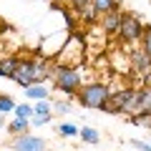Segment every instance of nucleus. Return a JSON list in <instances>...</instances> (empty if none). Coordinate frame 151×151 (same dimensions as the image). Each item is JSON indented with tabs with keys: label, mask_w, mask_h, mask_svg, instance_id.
<instances>
[{
	"label": "nucleus",
	"mask_w": 151,
	"mask_h": 151,
	"mask_svg": "<svg viewBox=\"0 0 151 151\" xmlns=\"http://www.w3.org/2000/svg\"><path fill=\"white\" fill-rule=\"evenodd\" d=\"M50 83H53L55 91H60L65 98L73 101L76 93L83 88V76H81V68H63L53 60V73H50Z\"/></svg>",
	"instance_id": "1"
},
{
	"label": "nucleus",
	"mask_w": 151,
	"mask_h": 151,
	"mask_svg": "<svg viewBox=\"0 0 151 151\" xmlns=\"http://www.w3.org/2000/svg\"><path fill=\"white\" fill-rule=\"evenodd\" d=\"M108 98H111V88L103 81H91L76 93V101L81 103L83 108H101Z\"/></svg>",
	"instance_id": "2"
},
{
	"label": "nucleus",
	"mask_w": 151,
	"mask_h": 151,
	"mask_svg": "<svg viewBox=\"0 0 151 151\" xmlns=\"http://www.w3.org/2000/svg\"><path fill=\"white\" fill-rule=\"evenodd\" d=\"M83 60H86V45H83V38L70 35L68 43L63 45V50L58 53L55 63L63 65V68H81Z\"/></svg>",
	"instance_id": "3"
},
{
	"label": "nucleus",
	"mask_w": 151,
	"mask_h": 151,
	"mask_svg": "<svg viewBox=\"0 0 151 151\" xmlns=\"http://www.w3.org/2000/svg\"><path fill=\"white\" fill-rule=\"evenodd\" d=\"M144 28H146V23L141 20L136 13H124V18H121V28H119L121 45H136V43H141Z\"/></svg>",
	"instance_id": "4"
},
{
	"label": "nucleus",
	"mask_w": 151,
	"mask_h": 151,
	"mask_svg": "<svg viewBox=\"0 0 151 151\" xmlns=\"http://www.w3.org/2000/svg\"><path fill=\"white\" fill-rule=\"evenodd\" d=\"M13 151H48V144L40 136L25 134V136H15L13 139Z\"/></svg>",
	"instance_id": "5"
},
{
	"label": "nucleus",
	"mask_w": 151,
	"mask_h": 151,
	"mask_svg": "<svg viewBox=\"0 0 151 151\" xmlns=\"http://www.w3.org/2000/svg\"><path fill=\"white\" fill-rule=\"evenodd\" d=\"M121 18H124V10H113V13H106V15L98 18V30L103 33L106 38L111 35H119V28H121Z\"/></svg>",
	"instance_id": "6"
},
{
	"label": "nucleus",
	"mask_w": 151,
	"mask_h": 151,
	"mask_svg": "<svg viewBox=\"0 0 151 151\" xmlns=\"http://www.w3.org/2000/svg\"><path fill=\"white\" fill-rule=\"evenodd\" d=\"M13 81H15L23 91H25L28 86L35 83V76H33V58H20L18 70H15V76H13Z\"/></svg>",
	"instance_id": "7"
},
{
	"label": "nucleus",
	"mask_w": 151,
	"mask_h": 151,
	"mask_svg": "<svg viewBox=\"0 0 151 151\" xmlns=\"http://www.w3.org/2000/svg\"><path fill=\"white\" fill-rule=\"evenodd\" d=\"M144 111V88H129L124 101V113L126 116H136Z\"/></svg>",
	"instance_id": "8"
},
{
	"label": "nucleus",
	"mask_w": 151,
	"mask_h": 151,
	"mask_svg": "<svg viewBox=\"0 0 151 151\" xmlns=\"http://www.w3.org/2000/svg\"><path fill=\"white\" fill-rule=\"evenodd\" d=\"M129 60H131V70H136L139 76L151 73V58L144 53V50H141V45L129 50Z\"/></svg>",
	"instance_id": "9"
},
{
	"label": "nucleus",
	"mask_w": 151,
	"mask_h": 151,
	"mask_svg": "<svg viewBox=\"0 0 151 151\" xmlns=\"http://www.w3.org/2000/svg\"><path fill=\"white\" fill-rule=\"evenodd\" d=\"M25 98H30V101H50V86L33 83V86L25 88Z\"/></svg>",
	"instance_id": "10"
},
{
	"label": "nucleus",
	"mask_w": 151,
	"mask_h": 151,
	"mask_svg": "<svg viewBox=\"0 0 151 151\" xmlns=\"http://www.w3.org/2000/svg\"><path fill=\"white\" fill-rule=\"evenodd\" d=\"M20 63V55H5L0 58V78H13Z\"/></svg>",
	"instance_id": "11"
},
{
	"label": "nucleus",
	"mask_w": 151,
	"mask_h": 151,
	"mask_svg": "<svg viewBox=\"0 0 151 151\" xmlns=\"http://www.w3.org/2000/svg\"><path fill=\"white\" fill-rule=\"evenodd\" d=\"M111 63H113V68L119 70V73H131V60H129V55H126V48L124 50H113Z\"/></svg>",
	"instance_id": "12"
},
{
	"label": "nucleus",
	"mask_w": 151,
	"mask_h": 151,
	"mask_svg": "<svg viewBox=\"0 0 151 151\" xmlns=\"http://www.w3.org/2000/svg\"><path fill=\"white\" fill-rule=\"evenodd\" d=\"M5 129H8V134L15 139V136H25V134H30L33 126H30V121H28V119H13L10 124L5 126Z\"/></svg>",
	"instance_id": "13"
},
{
	"label": "nucleus",
	"mask_w": 151,
	"mask_h": 151,
	"mask_svg": "<svg viewBox=\"0 0 151 151\" xmlns=\"http://www.w3.org/2000/svg\"><path fill=\"white\" fill-rule=\"evenodd\" d=\"M76 13H78V18H81L86 25H98V18H101V15L96 13V8H93L91 3H88L86 8H81V10H76Z\"/></svg>",
	"instance_id": "14"
},
{
	"label": "nucleus",
	"mask_w": 151,
	"mask_h": 151,
	"mask_svg": "<svg viewBox=\"0 0 151 151\" xmlns=\"http://www.w3.org/2000/svg\"><path fill=\"white\" fill-rule=\"evenodd\" d=\"M91 5L96 8L98 15H106V13L119 10V0H91Z\"/></svg>",
	"instance_id": "15"
},
{
	"label": "nucleus",
	"mask_w": 151,
	"mask_h": 151,
	"mask_svg": "<svg viewBox=\"0 0 151 151\" xmlns=\"http://www.w3.org/2000/svg\"><path fill=\"white\" fill-rule=\"evenodd\" d=\"M83 139V144H91V146H96L98 141H101V134H98L93 126H81V134H78Z\"/></svg>",
	"instance_id": "16"
},
{
	"label": "nucleus",
	"mask_w": 151,
	"mask_h": 151,
	"mask_svg": "<svg viewBox=\"0 0 151 151\" xmlns=\"http://www.w3.org/2000/svg\"><path fill=\"white\" fill-rule=\"evenodd\" d=\"M33 111H35V116H48V119H53V101H35L33 103Z\"/></svg>",
	"instance_id": "17"
},
{
	"label": "nucleus",
	"mask_w": 151,
	"mask_h": 151,
	"mask_svg": "<svg viewBox=\"0 0 151 151\" xmlns=\"http://www.w3.org/2000/svg\"><path fill=\"white\" fill-rule=\"evenodd\" d=\"M129 121L134 126H141V129H151V113L149 111H141L136 116H129Z\"/></svg>",
	"instance_id": "18"
},
{
	"label": "nucleus",
	"mask_w": 151,
	"mask_h": 151,
	"mask_svg": "<svg viewBox=\"0 0 151 151\" xmlns=\"http://www.w3.org/2000/svg\"><path fill=\"white\" fill-rule=\"evenodd\" d=\"M15 98L13 96H8V93H0V113H3V116H5V113H13L15 111Z\"/></svg>",
	"instance_id": "19"
},
{
	"label": "nucleus",
	"mask_w": 151,
	"mask_h": 151,
	"mask_svg": "<svg viewBox=\"0 0 151 151\" xmlns=\"http://www.w3.org/2000/svg\"><path fill=\"white\" fill-rule=\"evenodd\" d=\"M58 134L60 136H78L81 134V126H76V124H70V121H63V124H58Z\"/></svg>",
	"instance_id": "20"
},
{
	"label": "nucleus",
	"mask_w": 151,
	"mask_h": 151,
	"mask_svg": "<svg viewBox=\"0 0 151 151\" xmlns=\"http://www.w3.org/2000/svg\"><path fill=\"white\" fill-rule=\"evenodd\" d=\"M13 113H15V119H28V121H30L33 116H35L33 106H28V103H18V106H15V111H13Z\"/></svg>",
	"instance_id": "21"
},
{
	"label": "nucleus",
	"mask_w": 151,
	"mask_h": 151,
	"mask_svg": "<svg viewBox=\"0 0 151 151\" xmlns=\"http://www.w3.org/2000/svg\"><path fill=\"white\" fill-rule=\"evenodd\" d=\"M73 111V106H70V98H60V101L53 103V113H58V116H65V113Z\"/></svg>",
	"instance_id": "22"
},
{
	"label": "nucleus",
	"mask_w": 151,
	"mask_h": 151,
	"mask_svg": "<svg viewBox=\"0 0 151 151\" xmlns=\"http://www.w3.org/2000/svg\"><path fill=\"white\" fill-rule=\"evenodd\" d=\"M139 45H141V50L151 58V25H149V23H146V28H144V35H141V43Z\"/></svg>",
	"instance_id": "23"
},
{
	"label": "nucleus",
	"mask_w": 151,
	"mask_h": 151,
	"mask_svg": "<svg viewBox=\"0 0 151 151\" xmlns=\"http://www.w3.org/2000/svg\"><path fill=\"white\" fill-rule=\"evenodd\" d=\"M98 111H103V113H124V111H121V106H119L116 101H111V98H108V101L103 103V106L98 108Z\"/></svg>",
	"instance_id": "24"
},
{
	"label": "nucleus",
	"mask_w": 151,
	"mask_h": 151,
	"mask_svg": "<svg viewBox=\"0 0 151 151\" xmlns=\"http://www.w3.org/2000/svg\"><path fill=\"white\" fill-rule=\"evenodd\" d=\"M129 144L134 146L136 151H151V144H149V141H144V139H129Z\"/></svg>",
	"instance_id": "25"
},
{
	"label": "nucleus",
	"mask_w": 151,
	"mask_h": 151,
	"mask_svg": "<svg viewBox=\"0 0 151 151\" xmlns=\"http://www.w3.org/2000/svg\"><path fill=\"white\" fill-rule=\"evenodd\" d=\"M48 116H33V119H30V126H35V129H40V126H45V124H48Z\"/></svg>",
	"instance_id": "26"
},
{
	"label": "nucleus",
	"mask_w": 151,
	"mask_h": 151,
	"mask_svg": "<svg viewBox=\"0 0 151 151\" xmlns=\"http://www.w3.org/2000/svg\"><path fill=\"white\" fill-rule=\"evenodd\" d=\"M144 111H149V113H151V86H149V88H144Z\"/></svg>",
	"instance_id": "27"
},
{
	"label": "nucleus",
	"mask_w": 151,
	"mask_h": 151,
	"mask_svg": "<svg viewBox=\"0 0 151 151\" xmlns=\"http://www.w3.org/2000/svg\"><path fill=\"white\" fill-rule=\"evenodd\" d=\"M63 20H65V30L76 25V18H73V13H70V10H63Z\"/></svg>",
	"instance_id": "28"
},
{
	"label": "nucleus",
	"mask_w": 151,
	"mask_h": 151,
	"mask_svg": "<svg viewBox=\"0 0 151 151\" xmlns=\"http://www.w3.org/2000/svg\"><path fill=\"white\" fill-rule=\"evenodd\" d=\"M68 3H70V8H73V10H81V8H86L91 0H68Z\"/></svg>",
	"instance_id": "29"
},
{
	"label": "nucleus",
	"mask_w": 151,
	"mask_h": 151,
	"mask_svg": "<svg viewBox=\"0 0 151 151\" xmlns=\"http://www.w3.org/2000/svg\"><path fill=\"white\" fill-rule=\"evenodd\" d=\"M48 3H50V5H55V8H60V5L65 3V0H48Z\"/></svg>",
	"instance_id": "30"
},
{
	"label": "nucleus",
	"mask_w": 151,
	"mask_h": 151,
	"mask_svg": "<svg viewBox=\"0 0 151 151\" xmlns=\"http://www.w3.org/2000/svg\"><path fill=\"white\" fill-rule=\"evenodd\" d=\"M3 126H8V124H5V116L0 113V129H3Z\"/></svg>",
	"instance_id": "31"
},
{
	"label": "nucleus",
	"mask_w": 151,
	"mask_h": 151,
	"mask_svg": "<svg viewBox=\"0 0 151 151\" xmlns=\"http://www.w3.org/2000/svg\"><path fill=\"white\" fill-rule=\"evenodd\" d=\"M149 144H151V141H149Z\"/></svg>",
	"instance_id": "32"
}]
</instances>
